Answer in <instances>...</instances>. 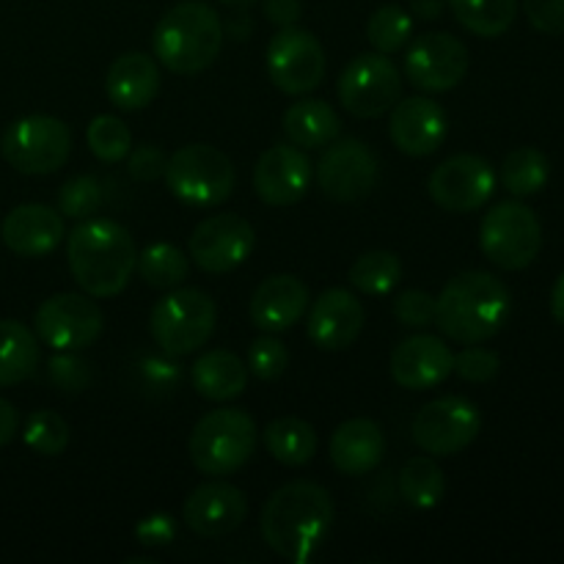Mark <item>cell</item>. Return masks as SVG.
<instances>
[{"label": "cell", "mask_w": 564, "mask_h": 564, "mask_svg": "<svg viewBox=\"0 0 564 564\" xmlns=\"http://www.w3.org/2000/svg\"><path fill=\"white\" fill-rule=\"evenodd\" d=\"M187 248H191L193 264L202 268L204 273H231L242 262H248V257L253 253V248H257V231L240 215L220 213L202 220L193 229Z\"/></svg>", "instance_id": "5bb4252c"}, {"label": "cell", "mask_w": 564, "mask_h": 564, "mask_svg": "<svg viewBox=\"0 0 564 564\" xmlns=\"http://www.w3.org/2000/svg\"><path fill=\"white\" fill-rule=\"evenodd\" d=\"M341 119L325 99H301L284 113V135L301 149H323L336 141Z\"/></svg>", "instance_id": "83f0119b"}, {"label": "cell", "mask_w": 564, "mask_h": 564, "mask_svg": "<svg viewBox=\"0 0 564 564\" xmlns=\"http://www.w3.org/2000/svg\"><path fill=\"white\" fill-rule=\"evenodd\" d=\"M482 430V413L466 397H438L413 416V444L433 457H452L471 446Z\"/></svg>", "instance_id": "30bf717a"}, {"label": "cell", "mask_w": 564, "mask_h": 564, "mask_svg": "<svg viewBox=\"0 0 564 564\" xmlns=\"http://www.w3.org/2000/svg\"><path fill=\"white\" fill-rule=\"evenodd\" d=\"M364 323H367L364 303L352 292L334 286V290H325L308 308L306 334L319 350L339 352L356 345Z\"/></svg>", "instance_id": "ac0fdd59"}, {"label": "cell", "mask_w": 564, "mask_h": 564, "mask_svg": "<svg viewBox=\"0 0 564 564\" xmlns=\"http://www.w3.org/2000/svg\"><path fill=\"white\" fill-rule=\"evenodd\" d=\"M176 538V523L174 518L165 516V512H154V516L143 518L135 527V540L147 549H165V545L174 543Z\"/></svg>", "instance_id": "bcb514c9"}, {"label": "cell", "mask_w": 564, "mask_h": 564, "mask_svg": "<svg viewBox=\"0 0 564 564\" xmlns=\"http://www.w3.org/2000/svg\"><path fill=\"white\" fill-rule=\"evenodd\" d=\"M479 248L501 270H523L543 248V226L523 202H501L485 213Z\"/></svg>", "instance_id": "ba28073f"}, {"label": "cell", "mask_w": 564, "mask_h": 564, "mask_svg": "<svg viewBox=\"0 0 564 564\" xmlns=\"http://www.w3.org/2000/svg\"><path fill=\"white\" fill-rule=\"evenodd\" d=\"M334 523V501L317 482H286L264 501L262 538L273 554L308 564L319 554Z\"/></svg>", "instance_id": "6da1fadb"}, {"label": "cell", "mask_w": 564, "mask_h": 564, "mask_svg": "<svg viewBox=\"0 0 564 564\" xmlns=\"http://www.w3.org/2000/svg\"><path fill=\"white\" fill-rule=\"evenodd\" d=\"M427 191L446 213H474L496 193V171L479 154H455L430 174Z\"/></svg>", "instance_id": "2e32d148"}, {"label": "cell", "mask_w": 564, "mask_h": 564, "mask_svg": "<svg viewBox=\"0 0 564 564\" xmlns=\"http://www.w3.org/2000/svg\"><path fill=\"white\" fill-rule=\"evenodd\" d=\"M501 358L494 350L479 345H466V350L455 356V372L468 383H488L499 375Z\"/></svg>", "instance_id": "b9f144b4"}, {"label": "cell", "mask_w": 564, "mask_h": 564, "mask_svg": "<svg viewBox=\"0 0 564 564\" xmlns=\"http://www.w3.org/2000/svg\"><path fill=\"white\" fill-rule=\"evenodd\" d=\"M22 441L36 455L58 457L69 446V424L55 411H33L22 430Z\"/></svg>", "instance_id": "74e56055"}, {"label": "cell", "mask_w": 564, "mask_h": 564, "mask_svg": "<svg viewBox=\"0 0 564 564\" xmlns=\"http://www.w3.org/2000/svg\"><path fill=\"white\" fill-rule=\"evenodd\" d=\"M446 6L466 31L482 39L507 33L518 17V0H446Z\"/></svg>", "instance_id": "4dcf8cb0"}, {"label": "cell", "mask_w": 564, "mask_h": 564, "mask_svg": "<svg viewBox=\"0 0 564 564\" xmlns=\"http://www.w3.org/2000/svg\"><path fill=\"white\" fill-rule=\"evenodd\" d=\"M400 279L402 262L394 251H367L350 268V284L372 297L389 295L400 284Z\"/></svg>", "instance_id": "e575fe53"}, {"label": "cell", "mask_w": 564, "mask_h": 564, "mask_svg": "<svg viewBox=\"0 0 564 564\" xmlns=\"http://www.w3.org/2000/svg\"><path fill=\"white\" fill-rule=\"evenodd\" d=\"M367 39L378 53L391 55L413 39V17L402 6H380L367 22Z\"/></svg>", "instance_id": "d590c367"}, {"label": "cell", "mask_w": 564, "mask_h": 564, "mask_svg": "<svg viewBox=\"0 0 564 564\" xmlns=\"http://www.w3.org/2000/svg\"><path fill=\"white\" fill-rule=\"evenodd\" d=\"M130 174L141 182H154L165 174V165H169V158L160 147H152V143H143V147L130 149Z\"/></svg>", "instance_id": "f6af8a7d"}, {"label": "cell", "mask_w": 564, "mask_h": 564, "mask_svg": "<svg viewBox=\"0 0 564 564\" xmlns=\"http://www.w3.org/2000/svg\"><path fill=\"white\" fill-rule=\"evenodd\" d=\"M312 185V160L301 147H270L253 169V191L270 207H292L303 202Z\"/></svg>", "instance_id": "d6986e66"}, {"label": "cell", "mask_w": 564, "mask_h": 564, "mask_svg": "<svg viewBox=\"0 0 564 564\" xmlns=\"http://www.w3.org/2000/svg\"><path fill=\"white\" fill-rule=\"evenodd\" d=\"M446 9V0H408V11L416 20H438Z\"/></svg>", "instance_id": "681fc988"}, {"label": "cell", "mask_w": 564, "mask_h": 564, "mask_svg": "<svg viewBox=\"0 0 564 564\" xmlns=\"http://www.w3.org/2000/svg\"><path fill=\"white\" fill-rule=\"evenodd\" d=\"M135 270L154 290H174L191 273V257L171 242H154L138 253Z\"/></svg>", "instance_id": "1f68e13d"}, {"label": "cell", "mask_w": 564, "mask_h": 564, "mask_svg": "<svg viewBox=\"0 0 564 564\" xmlns=\"http://www.w3.org/2000/svg\"><path fill=\"white\" fill-rule=\"evenodd\" d=\"M549 158L534 147L516 149V152L507 154L505 165H501V185L518 198L538 196V193L549 185Z\"/></svg>", "instance_id": "d6a6232c"}, {"label": "cell", "mask_w": 564, "mask_h": 564, "mask_svg": "<svg viewBox=\"0 0 564 564\" xmlns=\"http://www.w3.org/2000/svg\"><path fill=\"white\" fill-rule=\"evenodd\" d=\"M47 375L50 383L64 394H80L91 383V369L75 350H58V356L50 358Z\"/></svg>", "instance_id": "60d3db41"}, {"label": "cell", "mask_w": 564, "mask_h": 564, "mask_svg": "<svg viewBox=\"0 0 564 564\" xmlns=\"http://www.w3.org/2000/svg\"><path fill=\"white\" fill-rule=\"evenodd\" d=\"M105 202V187L97 176H72L61 185L58 191V213L64 218H75V220H86L102 207Z\"/></svg>", "instance_id": "f35d334b"}, {"label": "cell", "mask_w": 564, "mask_h": 564, "mask_svg": "<svg viewBox=\"0 0 564 564\" xmlns=\"http://www.w3.org/2000/svg\"><path fill=\"white\" fill-rule=\"evenodd\" d=\"M220 3L229 6V9H240V11H246V9H251V6H257L259 0H220Z\"/></svg>", "instance_id": "816d5d0a"}, {"label": "cell", "mask_w": 564, "mask_h": 564, "mask_svg": "<svg viewBox=\"0 0 564 564\" xmlns=\"http://www.w3.org/2000/svg\"><path fill=\"white\" fill-rule=\"evenodd\" d=\"M378 158L358 138H336L317 163V185L334 202H358L375 191Z\"/></svg>", "instance_id": "9a60e30c"}, {"label": "cell", "mask_w": 564, "mask_h": 564, "mask_svg": "<svg viewBox=\"0 0 564 564\" xmlns=\"http://www.w3.org/2000/svg\"><path fill=\"white\" fill-rule=\"evenodd\" d=\"M264 449L270 452L273 460H279L281 466H306L314 455H317V430L308 422L297 416H281L275 422H270L262 433Z\"/></svg>", "instance_id": "f546056e"}, {"label": "cell", "mask_w": 564, "mask_h": 564, "mask_svg": "<svg viewBox=\"0 0 564 564\" xmlns=\"http://www.w3.org/2000/svg\"><path fill=\"white\" fill-rule=\"evenodd\" d=\"M224 44V22L213 6L182 0L154 25V58L174 75H193L215 64Z\"/></svg>", "instance_id": "277c9868"}, {"label": "cell", "mask_w": 564, "mask_h": 564, "mask_svg": "<svg viewBox=\"0 0 564 564\" xmlns=\"http://www.w3.org/2000/svg\"><path fill=\"white\" fill-rule=\"evenodd\" d=\"M88 149L102 163H121L132 149L130 127L119 116H94L86 130Z\"/></svg>", "instance_id": "8d00e7d4"}, {"label": "cell", "mask_w": 564, "mask_h": 564, "mask_svg": "<svg viewBox=\"0 0 564 564\" xmlns=\"http://www.w3.org/2000/svg\"><path fill=\"white\" fill-rule=\"evenodd\" d=\"M39 339L28 325L0 319V389L17 386L39 369Z\"/></svg>", "instance_id": "f1b7e54d"}, {"label": "cell", "mask_w": 564, "mask_h": 564, "mask_svg": "<svg viewBox=\"0 0 564 564\" xmlns=\"http://www.w3.org/2000/svg\"><path fill=\"white\" fill-rule=\"evenodd\" d=\"M17 430H20V413H17V408L9 400L0 397V446L11 444Z\"/></svg>", "instance_id": "c3c4849f"}, {"label": "cell", "mask_w": 564, "mask_h": 564, "mask_svg": "<svg viewBox=\"0 0 564 564\" xmlns=\"http://www.w3.org/2000/svg\"><path fill=\"white\" fill-rule=\"evenodd\" d=\"M163 180L180 202L191 207H218L235 193L237 171L220 149L191 143L171 154Z\"/></svg>", "instance_id": "52a82bcc"}, {"label": "cell", "mask_w": 564, "mask_h": 564, "mask_svg": "<svg viewBox=\"0 0 564 564\" xmlns=\"http://www.w3.org/2000/svg\"><path fill=\"white\" fill-rule=\"evenodd\" d=\"M468 72V47L446 31L413 39L405 53V77L416 88L444 94L460 86Z\"/></svg>", "instance_id": "e0dca14e"}, {"label": "cell", "mask_w": 564, "mask_h": 564, "mask_svg": "<svg viewBox=\"0 0 564 564\" xmlns=\"http://www.w3.org/2000/svg\"><path fill=\"white\" fill-rule=\"evenodd\" d=\"M532 28L549 36H564V0H523Z\"/></svg>", "instance_id": "ee69618b"}, {"label": "cell", "mask_w": 564, "mask_h": 564, "mask_svg": "<svg viewBox=\"0 0 564 564\" xmlns=\"http://www.w3.org/2000/svg\"><path fill=\"white\" fill-rule=\"evenodd\" d=\"M0 152H3L6 163L20 174H55L69 160L72 132L55 116H25L3 132Z\"/></svg>", "instance_id": "9c48e42d"}, {"label": "cell", "mask_w": 564, "mask_h": 564, "mask_svg": "<svg viewBox=\"0 0 564 564\" xmlns=\"http://www.w3.org/2000/svg\"><path fill=\"white\" fill-rule=\"evenodd\" d=\"M551 314L560 325H564V273L556 279L554 292H551Z\"/></svg>", "instance_id": "f907efd6"}, {"label": "cell", "mask_w": 564, "mask_h": 564, "mask_svg": "<svg viewBox=\"0 0 564 564\" xmlns=\"http://www.w3.org/2000/svg\"><path fill=\"white\" fill-rule=\"evenodd\" d=\"M286 364H290V352L273 336H259L248 347V369H251L257 380L273 383V380H279L286 372Z\"/></svg>", "instance_id": "ab89813d"}, {"label": "cell", "mask_w": 564, "mask_h": 564, "mask_svg": "<svg viewBox=\"0 0 564 564\" xmlns=\"http://www.w3.org/2000/svg\"><path fill=\"white\" fill-rule=\"evenodd\" d=\"M193 389L209 402H229L246 391L248 367L229 350H209L191 369Z\"/></svg>", "instance_id": "4316f807"}, {"label": "cell", "mask_w": 564, "mask_h": 564, "mask_svg": "<svg viewBox=\"0 0 564 564\" xmlns=\"http://www.w3.org/2000/svg\"><path fill=\"white\" fill-rule=\"evenodd\" d=\"M0 237L17 257H47L66 237L64 215L47 204H20L6 215Z\"/></svg>", "instance_id": "603a6c76"}, {"label": "cell", "mask_w": 564, "mask_h": 564, "mask_svg": "<svg viewBox=\"0 0 564 564\" xmlns=\"http://www.w3.org/2000/svg\"><path fill=\"white\" fill-rule=\"evenodd\" d=\"M389 369L400 389L430 391L455 372V352L438 336L419 334L394 347Z\"/></svg>", "instance_id": "44dd1931"}, {"label": "cell", "mask_w": 564, "mask_h": 564, "mask_svg": "<svg viewBox=\"0 0 564 564\" xmlns=\"http://www.w3.org/2000/svg\"><path fill=\"white\" fill-rule=\"evenodd\" d=\"M218 306L213 295L198 286H174L160 297L149 314V334L165 356H191L202 350L215 334Z\"/></svg>", "instance_id": "8992f818"}, {"label": "cell", "mask_w": 564, "mask_h": 564, "mask_svg": "<svg viewBox=\"0 0 564 564\" xmlns=\"http://www.w3.org/2000/svg\"><path fill=\"white\" fill-rule=\"evenodd\" d=\"M182 516H185L187 529L198 538H226L242 527L248 516V501L237 485L213 479V482L198 485L187 496Z\"/></svg>", "instance_id": "ffe728a7"}, {"label": "cell", "mask_w": 564, "mask_h": 564, "mask_svg": "<svg viewBox=\"0 0 564 564\" xmlns=\"http://www.w3.org/2000/svg\"><path fill=\"white\" fill-rule=\"evenodd\" d=\"M72 279L86 295L116 297L135 273L138 248L121 224L108 218H86L66 240Z\"/></svg>", "instance_id": "3957f363"}, {"label": "cell", "mask_w": 564, "mask_h": 564, "mask_svg": "<svg viewBox=\"0 0 564 564\" xmlns=\"http://www.w3.org/2000/svg\"><path fill=\"white\" fill-rule=\"evenodd\" d=\"M36 336L53 350H86L105 330V314L91 295L61 292L36 308Z\"/></svg>", "instance_id": "7c38bea8"}, {"label": "cell", "mask_w": 564, "mask_h": 564, "mask_svg": "<svg viewBox=\"0 0 564 564\" xmlns=\"http://www.w3.org/2000/svg\"><path fill=\"white\" fill-rule=\"evenodd\" d=\"M325 47L306 28H279L268 44V75L279 91L303 97L325 80Z\"/></svg>", "instance_id": "4fadbf2b"}, {"label": "cell", "mask_w": 564, "mask_h": 564, "mask_svg": "<svg viewBox=\"0 0 564 564\" xmlns=\"http://www.w3.org/2000/svg\"><path fill=\"white\" fill-rule=\"evenodd\" d=\"M308 312V286L297 275L279 273L264 279L251 297V323L264 334L290 330Z\"/></svg>", "instance_id": "cb8c5ba5"}, {"label": "cell", "mask_w": 564, "mask_h": 564, "mask_svg": "<svg viewBox=\"0 0 564 564\" xmlns=\"http://www.w3.org/2000/svg\"><path fill=\"white\" fill-rule=\"evenodd\" d=\"M257 444L259 430L251 413L240 408H218L198 419L187 441V452H191L193 466L202 474L229 477L251 460Z\"/></svg>", "instance_id": "5b68a950"}, {"label": "cell", "mask_w": 564, "mask_h": 564, "mask_svg": "<svg viewBox=\"0 0 564 564\" xmlns=\"http://www.w3.org/2000/svg\"><path fill=\"white\" fill-rule=\"evenodd\" d=\"M160 91V69L147 53H124L105 75V94L119 110H143Z\"/></svg>", "instance_id": "484cf974"}, {"label": "cell", "mask_w": 564, "mask_h": 564, "mask_svg": "<svg viewBox=\"0 0 564 564\" xmlns=\"http://www.w3.org/2000/svg\"><path fill=\"white\" fill-rule=\"evenodd\" d=\"M262 9H264V17L279 28L295 25L303 14L301 0H264Z\"/></svg>", "instance_id": "7dc6e473"}, {"label": "cell", "mask_w": 564, "mask_h": 564, "mask_svg": "<svg viewBox=\"0 0 564 564\" xmlns=\"http://www.w3.org/2000/svg\"><path fill=\"white\" fill-rule=\"evenodd\" d=\"M446 494V479L433 457H413L400 471V496L416 510H433Z\"/></svg>", "instance_id": "836d02e7"}, {"label": "cell", "mask_w": 564, "mask_h": 564, "mask_svg": "<svg viewBox=\"0 0 564 564\" xmlns=\"http://www.w3.org/2000/svg\"><path fill=\"white\" fill-rule=\"evenodd\" d=\"M402 97V77L383 53H361L339 77V99L356 119H380Z\"/></svg>", "instance_id": "8fae6325"}, {"label": "cell", "mask_w": 564, "mask_h": 564, "mask_svg": "<svg viewBox=\"0 0 564 564\" xmlns=\"http://www.w3.org/2000/svg\"><path fill=\"white\" fill-rule=\"evenodd\" d=\"M449 119L438 102L427 97H408L391 108L389 138L402 154L427 158L435 154L446 141Z\"/></svg>", "instance_id": "7402d4cb"}, {"label": "cell", "mask_w": 564, "mask_h": 564, "mask_svg": "<svg viewBox=\"0 0 564 564\" xmlns=\"http://www.w3.org/2000/svg\"><path fill=\"white\" fill-rule=\"evenodd\" d=\"M386 433L372 419H347L330 435V463L347 477H364L383 463Z\"/></svg>", "instance_id": "d4e9b609"}, {"label": "cell", "mask_w": 564, "mask_h": 564, "mask_svg": "<svg viewBox=\"0 0 564 564\" xmlns=\"http://www.w3.org/2000/svg\"><path fill=\"white\" fill-rule=\"evenodd\" d=\"M397 323L405 328H427L435 325V297L424 290H408L394 301Z\"/></svg>", "instance_id": "7bdbcfd3"}, {"label": "cell", "mask_w": 564, "mask_h": 564, "mask_svg": "<svg viewBox=\"0 0 564 564\" xmlns=\"http://www.w3.org/2000/svg\"><path fill=\"white\" fill-rule=\"evenodd\" d=\"M510 314V290L505 281L485 270L457 273L435 297V325L457 345H482L494 339Z\"/></svg>", "instance_id": "7a4b0ae2"}]
</instances>
